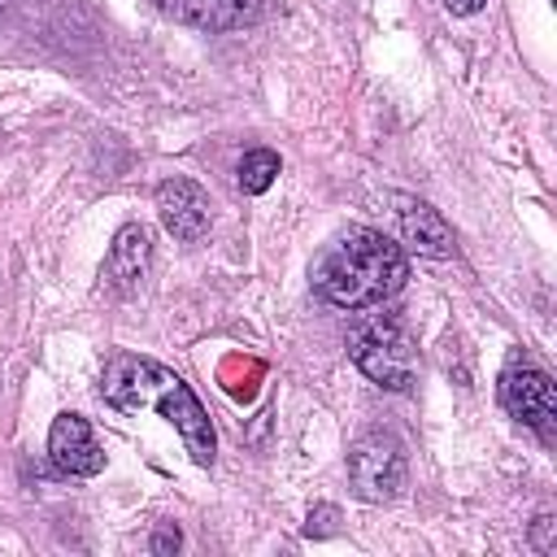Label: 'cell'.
Here are the masks:
<instances>
[{
    "label": "cell",
    "mask_w": 557,
    "mask_h": 557,
    "mask_svg": "<svg viewBox=\"0 0 557 557\" xmlns=\"http://www.w3.org/2000/svg\"><path fill=\"white\" fill-rule=\"evenodd\" d=\"M100 396L117 413L157 409L178 431V440L191 453V461L196 466H213V457H218L213 422H209L200 396L170 366H161L152 357H139V352H113L104 361V374H100Z\"/></svg>",
    "instance_id": "obj_1"
},
{
    "label": "cell",
    "mask_w": 557,
    "mask_h": 557,
    "mask_svg": "<svg viewBox=\"0 0 557 557\" xmlns=\"http://www.w3.org/2000/svg\"><path fill=\"white\" fill-rule=\"evenodd\" d=\"M409 278V257L400 244H392L383 231L370 226H348L339 239H331L313 270L309 283L313 292L335 305V309H374L383 300H392Z\"/></svg>",
    "instance_id": "obj_2"
},
{
    "label": "cell",
    "mask_w": 557,
    "mask_h": 557,
    "mask_svg": "<svg viewBox=\"0 0 557 557\" xmlns=\"http://www.w3.org/2000/svg\"><path fill=\"white\" fill-rule=\"evenodd\" d=\"M348 357L370 383H379L387 392H409L418 383V366H422L418 339L409 335V326L396 313L366 318L348 339Z\"/></svg>",
    "instance_id": "obj_3"
},
{
    "label": "cell",
    "mask_w": 557,
    "mask_h": 557,
    "mask_svg": "<svg viewBox=\"0 0 557 557\" xmlns=\"http://www.w3.org/2000/svg\"><path fill=\"white\" fill-rule=\"evenodd\" d=\"M405 479H409L405 444L392 431H366L348 448V487H352L357 500L387 505L405 492Z\"/></svg>",
    "instance_id": "obj_4"
},
{
    "label": "cell",
    "mask_w": 557,
    "mask_h": 557,
    "mask_svg": "<svg viewBox=\"0 0 557 557\" xmlns=\"http://www.w3.org/2000/svg\"><path fill=\"white\" fill-rule=\"evenodd\" d=\"M496 396H500V409L509 418L531 426L540 440H553V431H557V387H553L548 370H540L527 352H509V361L496 379Z\"/></svg>",
    "instance_id": "obj_5"
},
{
    "label": "cell",
    "mask_w": 557,
    "mask_h": 557,
    "mask_svg": "<svg viewBox=\"0 0 557 557\" xmlns=\"http://www.w3.org/2000/svg\"><path fill=\"white\" fill-rule=\"evenodd\" d=\"M48 461L61 479H91L104 470V448L83 413H57L48 426Z\"/></svg>",
    "instance_id": "obj_6"
},
{
    "label": "cell",
    "mask_w": 557,
    "mask_h": 557,
    "mask_svg": "<svg viewBox=\"0 0 557 557\" xmlns=\"http://www.w3.org/2000/svg\"><path fill=\"white\" fill-rule=\"evenodd\" d=\"M157 218H161V226H165L178 244L205 239V231H209V222H213L205 187H200L196 178H183V174L157 183Z\"/></svg>",
    "instance_id": "obj_7"
},
{
    "label": "cell",
    "mask_w": 557,
    "mask_h": 557,
    "mask_svg": "<svg viewBox=\"0 0 557 557\" xmlns=\"http://www.w3.org/2000/svg\"><path fill=\"white\" fill-rule=\"evenodd\" d=\"M148 265H152V235H148V226L126 222V226L113 235L109 252H104L100 278H104V287H109L113 296H135L139 283L148 278Z\"/></svg>",
    "instance_id": "obj_8"
},
{
    "label": "cell",
    "mask_w": 557,
    "mask_h": 557,
    "mask_svg": "<svg viewBox=\"0 0 557 557\" xmlns=\"http://www.w3.org/2000/svg\"><path fill=\"white\" fill-rule=\"evenodd\" d=\"M392 205H396L400 244L409 252H418V257H453L457 239H453V226L440 218V209H431L418 196H392Z\"/></svg>",
    "instance_id": "obj_9"
},
{
    "label": "cell",
    "mask_w": 557,
    "mask_h": 557,
    "mask_svg": "<svg viewBox=\"0 0 557 557\" xmlns=\"http://www.w3.org/2000/svg\"><path fill=\"white\" fill-rule=\"evenodd\" d=\"M152 4L161 17H174L183 26H196V30H239V26H252L261 17V4L257 0H144Z\"/></svg>",
    "instance_id": "obj_10"
},
{
    "label": "cell",
    "mask_w": 557,
    "mask_h": 557,
    "mask_svg": "<svg viewBox=\"0 0 557 557\" xmlns=\"http://www.w3.org/2000/svg\"><path fill=\"white\" fill-rule=\"evenodd\" d=\"M274 178H278V152H270V148H252V152H244V161H239V187H244L248 196L270 191Z\"/></svg>",
    "instance_id": "obj_11"
},
{
    "label": "cell",
    "mask_w": 557,
    "mask_h": 557,
    "mask_svg": "<svg viewBox=\"0 0 557 557\" xmlns=\"http://www.w3.org/2000/svg\"><path fill=\"white\" fill-rule=\"evenodd\" d=\"M335 531H339V509H335V505L309 509V522H305V535H309V540H326V535H335Z\"/></svg>",
    "instance_id": "obj_12"
},
{
    "label": "cell",
    "mask_w": 557,
    "mask_h": 557,
    "mask_svg": "<svg viewBox=\"0 0 557 557\" xmlns=\"http://www.w3.org/2000/svg\"><path fill=\"white\" fill-rule=\"evenodd\" d=\"M553 531H557L553 513H540V518L531 522V544H535L540 553H557V540H553Z\"/></svg>",
    "instance_id": "obj_13"
},
{
    "label": "cell",
    "mask_w": 557,
    "mask_h": 557,
    "mask_svg": "<svg viewBox=\"0 0 557 557\" xmlns=\"http://www.w3.org/2000/svg\"><path fill=\"white\" fill-rule=\"evenodd\" d=\"M178 548H183V531H178L174 522H161L157 535H152V553L165 557V553H178Z\"/></svg>",
    "instance_id": "obj_14"
},
{
    "label": "cell",
    "mask_w": 557,
    "mask_h": 557,
    "mask_svg": "<svg viewBox=\"0 0 557 557\" xmlns=\"http://www.w3.org/2000/svg\"><path fill=\"white\" fill-rule=\"evenodd\" d=\"M487 0H444V9L453 13V17H470V13H479Z\"/></svg>",
    "instance_id": "obj_15"
},
{
    "label": "cell",
    "mask_w": 557,
    "mask_h": 557,
    "mask_svg": "<svg viewBox=\"0 0 557 557\" xmlns=\"http://www.w3.org/2000/svg\"><path fill=\"white\" fill-rule=\"evenodd\" d=\"M9 9H13V0H0V26H4V17H9Z\"/></svg>",
    "instance_id": "obj_16"
}]
</instances>
